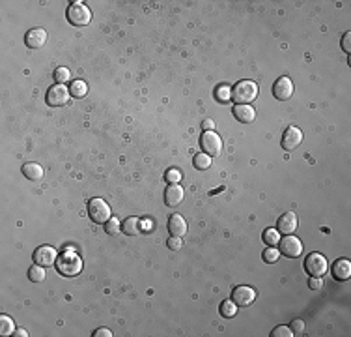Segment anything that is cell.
Returning <instances> with one entry per match:
<instances>
[{
	"label": "cell",
	"instance_id": "6da1fadb",
	"mask_svg": "<svg viewBox=\"0 0 351 337\" xmlns=\"http://www.w3.org/2000/svg\"><path fill=\"white\" fill-rule=\"evenodd\" d=\"M56 270L64 277H75L82 272V258L73 249H65L56 258Z\"/></svg>",
	"mask_w": 351,
	"mask_h": 337
},
{
	"label": "cell",
	"instance_id": "7a4b0ae2",
	"mask_svg": "<svg viewBox=\"0 0 351 337\" xmlns=\"http://www.w3.org/2000/svg\"><path fill=\"white\" fill-rule=\"evenodd\" d=\"M258 96V84L254 81H239L232 88V99L235 105H250V101Z\"/></svg>",
	"mask_w": 351,
	"mask_h": 337
},
{
	"label": "cell",
	"instance_id": "3957f363",
	"mask_svg": "<svg viewBox=\"0 0 351 337\" xmlns=\"http://www.w3.org/2000/svg\"><path fill=\"white\" fill-rule=\"evenodd\" d=\"M67 21L73 27H86L92 21V12L90 8L82 2H73L67 8Z\"/></svg>",
	"mask_w": 351,
	"mask_h": 337
},
{
	"label": "cell",
	"instance_id": "277c9868",
	"mask_svg": "<svg viewBox=\"0 0 351 337\" xmlns=\"http://www.w3.org/2000/svg\"><path fill=\"white\" fill-rule=\"evenodd\" d=\"M88 216L93 223L97 225H105L110 219V206L103 201V199H90L88 201Z\"/></svg>",
	"mask_w": 351,
	"mask_h": 337
},
{
	"label": "cell",
	"instance_id": "5b68a950",
	"mask_svg": "<svg viewBox=\"0 0 351 337\" xmlns=\"http://www.w3.org/2000/svg\"><path fill=\"white\" fill-rule=\"evenodd\" d=\"M327 258L321 253H310L305 258V270L312 277H321L327 273Z\"/></svg>",
	"mask_w": 351,
	"mask_h": 337
},
{
	"label": "cell",
	"instance_id": "8992f818",
	"mask_svg": "<svg viewBox=\"0 0 351 337\" xmlns=\"http://www.w3.org/2000/svg\"><path fill=\"white\" fill-rule=\"evenodd\" d=\"M71 97V92L65 84H52L47 92V105L51 107H62L69 101Z\"/></svg>",
	"mask_w": 351,
	"mask_h": 337
},
{
	"label": "cell",
	"instance_id": "52a82bcc",
	"mask_svg": "<svg viewBox=\"0 0 351 337\" xmlns=\"http://www.w3.org/2000/svg\"><path fill=\"white\" fill-rule=\"evenodd\" d=\"M200 146L204 150V154L208 156H219L222 150V141L221 137L215 133V131H204L200 137Z\"/></svg>",
	"mask_w": 351,
	"mask_h": 337
},
{
	"label": "cell",
	"instance_id": "ba28073f",
	"mask_svg": "<svg viewBox=\"0 0 351 337\" xmlns=\"http://www.w3.org/2000/svg\"><path fill=\"white\" fill-rule=\"evenodd\" d=\"M34 262L39 264V266H43V268H47V266H52V264H56V258H58V253H56V249L51 247V245H39L38 249L34 251Z\"/></svg>",
	"mask_w": 351,
	"mask_h": 337
},
{
	"label": "cell",
	"instance_id": "9c48e42d",
	"mask_svg": "<svg viewBox=\"0 0 351 337\" xmlns=\"http://www.w3.org/2000/svg\"><path fill=\"white\" fill-rule=\"evenodd\" d=\"M232 300L235 302L237 307H247L256 300V290L252 287H247V285L235 287V290L232 292Z\"/></svg>",
	"mask_w": 351,
	"mask_h": 337
},
{
	"label": "cell",
	"instance_id": "30bf717a",
	"mask_svg": "<svg viewBox=\"0 0 351 337\" xmlns=\"http://www.w3.org/2000/svg\"><path fill=\"white\" fill-rule=\"evenodd\" d=\"M278 245H280V253L288 257V258H295V257H299L303 253V243L295 236H291V234H288L286 238H282L278 242Z\"/></svg>",
	"mask_w": 351,
	"mask_h": 337
},
{
	"label": "cell",
	"instance_id": "8fae6325",
	"mask_svg": "<svg viewBox=\"0 0 351 337\" xmlns=\"http://www.w3.org/2000/svg\"><path fill=\"white\" fill-rule=\"evenodd\" d=\"M301 143H303V131L299 128H295V126L286 128V131L282 135V148L291 152V150L297 148Z\"/></svg>",
	"mask_w": 351,
	"mask_h": 337
},
{
	"label": "cell",
	"instance_id": "7c38bea8",
	"mask_svg": "<svg viewBox=\"0 0 351 337\" xmlns=\"http://www.w3.org/2000/svg\"><path fill=\"white\" fill-rule=\"evenodd\" d=\"M293 94V82L290 77H280V79H276L273 84V96L276 99H280V101H284V99H290Z\"/></svg>",
	"mask_w": 351,
	"mask_h": 337
},
{
	"label": "cell",
	"instance_id": "4fadbf2b",
	"mask_svg": "<svg viewBox=\"0 0 351 337\" xmlns=\"http://www.w3.org/2000/svg\"><path fill=\"white\" fill-rule=\"evenodd\" d=\"M45 41H47V32L43 28H32V30H28V34H26L25 38L26 47H30V49H41L45 45Z\"/></svg>",
	"mask_w": 351,
	"mask_h": 337
},
{
	"label": "cell",
	"instance_id": "5bb4252c",
	"mask_svg": "<svg viewBox=\"0 0 351 337\" xmlns=\"http://www.w3.org/2000/svg\"><path fill=\"white\" fill-rule=\"evenodd\" d=\"M276 227H278V232H282V234H293L295 230H297V216L293 214V212H286V214H282L280 219H278V223H276Z\"/></svg>",
	"mask_w": 351,
	"mask_h": 337
},
{
	"label": "cell",
	"instance_id": "9a60e30c",
	"mask_svg": "<svg viewBox=\"0 0 351 337\" xmlns=\"http://www.w3.org/2000/svg\"><path fill=\"white\" fill-rule=\"evenodd\" d=\"M183 201V188L180 184H168L165 189V204L167 206H178Z\"/></svg>",
	"mask_w": 351,
	"mask_h": 337
},
{
	"label": "cell",
	"instance_id": "2e32d148",
	"mask_svg": "<svg viewBox=\"0 0 351 337\" xmlns=\"http://www.w3.org/2000/svg\"><path fill=\"white\" fill-rule=\"evenodd\" d=\"M333 275H335V279H338V281L350 279V275H351L350 260H348V258H338V260L333 264Z\"/></svg>",
	"mask_w": 351,
	"mask_h": 337
},
{
	"label": "cell",
	"instance_id": "e0dca14e",
	"mask_svg": "<svg viewBox=\"0 0 351 337\" xmlns=\"http://www.w3.org/2000/svg\"><path fill=\"white\" fill-rule=\"evenodd\" d=\"M168 232H170V236H178V238H182L183 234L187 232V223H185V219H183L180 214H174V216H170V219H168Z\"/></svg>",
	"mask_w": 351,
	"mask_h": 337
},
{
	"label": "cell",
	"instance_id": "ac0fdd59",
	"mask_svg": "<svg viewBox=\"0 0 351 337\" xmlns=\"http://www.w3.org/2000/svg\"><path fill=\"white\" fill-rule=\"evenodd\" d=\"M234 116L235 120H239L241 124H250V122L256 118V111L250 107V105H235Z\"/></svg>",
	"mask_w": 351,
	"mask_h": 337
},
{
	"label": "cell",
	"instance_id": "d6986e66",
	"mask_svg": "<svg viewBox=\"0 0 351 337\" xmlns=\"http://www.w3.org/2000/svg\"><path fill=\"white\" fill-rule=\"evenodd\" d=\"M122 230L127 234V236H138L142 232V219L138 217H127L123 223H122Z\"/></svg>",
	"mask_w": 351,
	"mask_h": 337
},
{
	"label": "cell",
	"instance_id": "ffe728a7",
	"mask_svg": "<svg viewBox=\"0 0 351 337\" xmlns=\"http://www.w3.org/2000/svg\"><path fill=\"white\" fill-rule=\"evenodd\" d=\"M23 175H25V178L32 180V182H38V180L43 178V169L38 163H25L23 165Z\"/></svg>",
	"mask_w": 351,
	"mask_h": 337
},
{
	"label": "cell",
	"instance_id": "44dd1931",
	"mask_svg": "<svg viewBox=\"0 0 351 337\" xmlns=\"http://www.w3.org/2000/svg\"><path fill=\"white\" fill-rule=\"evenodd\" d=\"M261 238H263V243H267L269 247H275L280 242V232H278V229H265Z\"/></svg>",
	"mask_w": 351,
	"mask_h": 337
},
{
	"label": "cell",
	"instance_id": "7402d4cb",
	"mask_svg": "<svg viewBox=\"0 0 351 337\" xmlns=\"http://www.w3.org/2000/svg\"><path fill=\"white\" fill-rule=\"evenodd\" d=\"M215 99L221 101V103H228L232 99V88L228 84H221L215 88Z\"/></svg>",
	"mask_w": 351,
	"mask_h": 337
},
{
	"label": "cell",
	"instance_id": "603a6c76",
	"mask_svg": "<svg viewBox=\"0 0 351 337\" xmlns=\"http://www.w3.org/2000/svg\"><path fill=\"white\" fill-rule=\"evenodd\" d=\"M13 332H15L13 321L8 317V315H2V317H0V336H4V337L13 336Z\"/></svg>",
	"mask_w": 351,
	"mask_h": 337
},
{
	"label": "cell",
	"instance_id": "cb8c5ba5",
	"mask_svg": "<svg viewBox=\"0 0 351 337\" xmlns=\"http://www.w3.org/2000/svg\"><path fill=\"white\" fill-rule=\"evenodd\" d=\"M69 92L73 97H84L86 92H88V86H86V82L77 79V81L71 82V86H69Z\"/></svg>",
	"mask_w": 351,
	"mask_h": 337
},
{
	"label": "cell",
	"instance_id": "d4e9b609",
	"mask_svg": "<svg viewBox=\"0 0 351 337\" xmlns=\"http://www.w3.org/2000/svg\"><path fill=\"white\" fill-rule=\"evenodd\" d=\"M235 313H237V305L234 300H226L221 304V315L224 319H234Z\"/></svg>",
	"mask_w": 351,
	"mask_h": 337
},
{
	"label": "cell",
	"instance_id": "484cf974",
	"mask_svg": "<svg viewBox=\"0 0 351 337\" xmlns=\"http://www.w3.org/2000/svg\"><path fill=\"white\" fill-rule=\"evenodd\" d=\"M28 279H30L32 283H41V281L45 279V270H43V266L34 264L32 268L28 270Z\"/></svg>",
	"mask_w": 351,
	"mask_h": 337
},
{
	"label": "cell",
	"instance_id": "4316f807",
	"mask_svg": "<svg viewBox=\"0 0 351 337\" xmlns=\"http://www.w3.org/2000/svg\"><path fill=\"white\" fill-rule=\"evenodd\" d=\"M193 163H195V167L198 171H206L211 167V156L208 154H196L195 158H193Z\"/></svg>",
	"mask_w": 351,
	"mask_h": 337
},
{
	"label": "cell",
	"instance_id": "83f0119b",
	"mask_svg": "<svg viewBox=\"0 0 351 337\" xmlns=\"http://www.w3.org/2000/svg\"><path fill=\"white\" fill-rule=\"evenodd\" d=\"M54 81L56 84H65V82L71 81V73L67 67H56L54 69Z\"/></svg>",
	"mask_w": 351,
	"mask_h": 337
},
{
	"label": "cell",
	"instance_id": "f1b7e54d",
	"mask_svg": "<svg viewBox=\"0 0 351 337\" xmlns=\"http://www.w3.org/2000/svg\"><path fill=\"white\" fill-rule=\"evenodd\" d=\"M105 230H107V234L114 236V234H118V232L122 230V225H120V221H118L116 217H110V219L105 223Z\"/></svg>",
	"mask_w": 351,
	"mask_h": 337
},
{
	"label": "cell",
	"instance_id": "f546056e",
	"mask_svg": "<svg viewBox=\"0 0 351 337\" xmlns=\"http://www.w3.org/2000/svg\"><path fill=\"white\" fill-rule=\"evenodd\" d=\"M263 260L265 262H269V264H273V262H276L278 258H280V253H278V249H275V247H267L265 251H263Z\"/></svg>",
	"mask_w": 351,
	"mask_h": 337
},
{
	"label": "cell",
	"instance_id": "4dcf8cb0",
	"mask_svg": "<svg viewBox=\"0 0 351 337\" xmlns=\"http://www.w3.org/2000/svg\"><path fill=\"white\" fill-rule=\"evenodd\" d=\"M165 178H167V182H168V184H180V180H182V173H180L178 169H168V171H167V175H165Z\"/></svg>",
	"mask_w": 351,
	"mask_h": 337
},
{
	"label": "cell",
	"instance_id": "1f68e13d",
	"mask_svg": "<svg viewBox=\"0 0 351 337\" xmlns=\"http://www.w3.org/2000/svg\"><path fill=\"white\" fill-rule=\"evenodd\" d=\"M271 337H293V332L290 330V326H278L271 332Z\"/></svg>",
	"mask_w": 351,
	"mask_h": 337
},
{
	"label": "cell",
	"instance_id": "d6a6232c",
	"mask_svg": "<svg viewBox=\"0 0 351 337\" xmlns=\"http://www.w3.org/2000/svg\"><path fill=\"white\" fill-rule=\"evenodd\" d=\"M290 330L293 332V336H301L305 332V322L301 319H293V322L290 324Z\"/></svg>",
	"mask_w": 351,
	"mask_h": 337
},
{
	"label": "cell",
	"instance_id": "836d02e7",
	"mask_svg": "<svg viewBox=\"0 0 351 337\" xmlns=\"http://www.w3.org/2000/svg\"><path fill=\"white\" fill-rule=\"evenodd\" d=\"M167 243H168V247L172 249V251H178V249H182L183 247L182 238H178V236H170V240Z\"/></svg>",
	"mask_w": 351,
	"mask_h": 337
},
{
	"label": "cell",
	"instance_id": "e575fe53",
	"mask_svg": "<svg viewBox=\"0 0 351 337\" xmlns=\"http://www.w3.org/2000/svg\"><path fill=\"white\" fill-rule=\"evenodd\" d=\"M351 32H346V34H344V38H342V49H344V51H346V53H350L351 51Z\"/></svg>",
	"mask_w": 351,
	"mask_h": 337
},
{
	"label": "cell",
	"instance_id": "d590c367",
	"mask_svg": "<svg viewBox=\"0 0 351 337\" xmlns=\"http://www.w3.org/2000/svg\"><path fill=\"white\" fill-rule=\"evenodd\" d=\"M93 337H112V332L108 328H99V330H95Z\"/></svg>",
	"mask_w": 351,
	"mask_h": 337
},
{
	"label": "cell",
	"instance_id": "8d00e7d4",
	"mask_svg": "<svg viewBox=\"0 0 351 337\" xmlns=\"http://www.w3.org/2000/svg\"><path fill=\"white\" fill-rule=\"evenodd\" d=\"M308 285H310V289H314V290H320L321 289V279L320 277H310Z\"/></svg>",
	"mask_w": 351,
	"mask_h": 337
},
{
	"label": "cell",
	"instance_id": "74e56055",
	"mask_svg": "<svg viewBox=\"0 0 351 337\" xmlns=\"http://www.w3.org/2000/svg\"><path fill=\"white\" fill-rule=\"evenodd\" d=\"M202 126H204V131H213V128H215V124H213V120H204V124H202Z\"/></svg>",
	"mask_w": 351,
	"mask_h": 337
},
{
	"label": "cell",
	"instance_id": "f35d334b",
	"mask_svg": "<svg viewBox=\"0 0 351 337\" xmlns=\"http://www.w3.org/2000/svg\"><path fill=\"white\" fill-rule=\"evenodd\" d=\"M142 229L146 230V232H150V230H153V223L150 221V219H146V221H142Z\"/></svg>",
	"mask_w": 351,
	"mask_h": 337
},
{
	"label": "cell",
	"instance_id": "ab89813d",
	"mask_svg": "<svg viewBox=\"0 0 351 337\" xmlns=\"http://www.w3.org/2000/svg\"><path fill=\"white\" fill-rule=\"evenodd\" d=\"M26 336H28L26 330H17V332H13V337H26Z\"/></svg>",
	"mask_w": 351,
	"mask_h": 337
}]
</instances>
